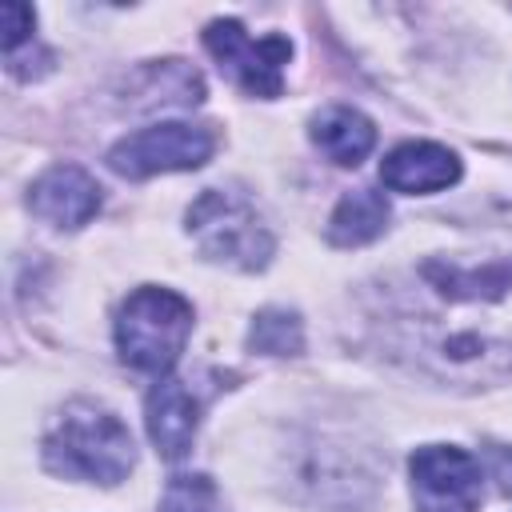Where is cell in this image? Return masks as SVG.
Returning <instances> with one entry per match:
<instances>
[{
    "label": "cell",
    "mask_w": 512,
    "mask_h": 512,
    "mask_svg": "<svg viewBox=\"0 0 512 512\" xmlns=\"http://www.w3.org/2000/svg\"><path fill=\"white\" fill-rule=\"evenodd\" d=\"M44 460L56 476L116 484L128 476V468L136 460V444H132V432L112 412H100L92 404H76L48 432Z\"/></svg>",
    "instance_id": "1"
},
{
    "label": "cell",
    "mask_w": 512,
    "mask_h": 512,
    "mask_svg": "<svg viewBox=\"0 0 512 512\" xmlns=\"http://www.w3.org/2000/svg\"><path fill=\"white\" fill-rule=\"evenodd\" d=\"M192 332V304L168 288H136L116 316V348L124 364L168 376Z\"/></svg>",
    "instance_id": "2"
},
{
    "label": "cell",
    "mask_w": 512,
    "mask_h": 512,
    "mask_svg": "<svg viewBox=\"0 0 512 512\" xmlns=\"http://www.w3.org/2000/svg\"><path fill=\"white\" fill-rule=\"evenodd\" d=\"M188 228H192L196 244L204 248V256L224 260L232 268L252 272V268H264L268 256H272V232L264 228L256 208L236 192L208 188L192 204Z\"/></svg>",
    "instance_id": "3"
},
{
    "label": "cell",
    "mask_w": 512,
    "mask_h": 512,
    "mask_svg": "<svg viewBox=\"0 0 512 512\" xmlns=\"http://www.w3.org/2000/svg\"><path fill=\"white\" fill-rule=\"evenodd\" d=\"M216 148V136L200 124H152L140 132H128L120 144H112L108 164L120 176L144 180L156 172H188L200 168Z\"/></svg>",
    "instance_id": "4"
},
{
    "label": "cell",
    "mask_w": 512,
    "mask_h": 512,
    "mask_svg": "<svg viewBox=\"0 0 512 512\" xmlns=\"http://www.w3.org/2000/svg\"><path fill=\"white\" fill-rule=\"evenodd\" d=\"M208 52L220 60V68L252 96H280L284 88V64L292 56V44L284 36H248L236 20H216L204 32Z\"/></svg>",
    "instance_id": "5"
},
{
    "label": "cell",
    "mask_w": 512,
    "mask_h": 512,
    "mask_svg": "<svg viewBox=\"0 0 512 512\" xmlns=\"http://www.w3.org/2000/svg\"><path fill=\"white\" fill-rule=\"evenodd\" d=\"M412 496L416 512H476L480 504V464L464 448L428 444L412 452Z\"/></svg>",
    "instance_id": "6"
},
{
    "label": "cell",
    "mask_w": 512,
    "mask_h": 512,
    "mask_svg": "<svg viewBox=\"0 0 512 512\" xmlns=\"http://www.w3.org/2000/svg\"><path fill=\"white\" fill-rule=\"evenodd\" d=\"M144 420H148V436L156 444V452L164 460H180L188 456L192 440H196V424H200V400L188 388V380L176 376H160L148 392L144 404Z\"/></svg>",
    "instance_id": "7"
},
{
    "label": "cell",
    "mask_w": 512,
    "mask_h": 512,
    "mask_svg": "<svg viewBox=\"0 0 512 512\" xmlns=\"http://www.w3.org/2000/svg\"><path fill=\"white\" fill-rule=\"evenodd\" d=\"M28 208L56 228H80L100 212V184L76 164H52L32 184Z\"/></svg>",
    "instance_id": "8"
},
{
    "label": "cell",
    "mask_w": 512,
    "mask_h": 512,
    "mask_svg": "<svg viewBox=\"0 0 512 512\" xmlns=\"http://www.w3.org/2000/svg\"><path fill=\"white\" fill-rule=\"evenodd\" d=\"M380 180L392 192H440L448 184L460 180V160L444 148V144H428V140H408L400 148H392L380 164Z\"/></svg>",
    "instance_id": "9"
},
{
    "label": "cell",
    "mask_w": 512,
    "mask_h": 512,
    "mask_svg": "<svg viewBox=\"0 0 512 512\" xmlns=\"http://www.w3.org/2000/svg\"><path fill=\"white\" fill-rule=\"evenodd\" d=\"M312 140L332 164H360L376 144V128L364 112L332 104L312 120Z\"/></svg>",
    "instance_id": "10"
},
{
    "label": "cell",
    "mask_w": 512,
    "mask_h": 512,
    "mask_svg": "<svg viewBox=\"0 0 512 512\" xmlns=\"http://www.w3.org/2000/svg\"><path fill=\"white\" fill-rule=\"evenodd\" d=\"M388 228V200L376 188H352L340 196L332 220H328V240L340 248H360L376 240Z\"/></svg>",
    "instance_id": "11"
},
{
    "label": "cell",
    "mask_w": 512,
    "mask_h": 512,
    "mask_svg": "<svg viewBox=\"0 0 512 512\" xmlns=\"http://www.w3.org/2000/svg\"><path fill=\"white\" fill-rule=\"evenodd\" d=\"M248 344H252L256 352H264V356H292V352H300L304 332H300V320H296L292 312L268 308V312L256 316V324H252V332H248Z\"/></svg>",
    "instance_id": "12"
},
{
    "label": "cell",
    "mask_w": 512,
    "mask_h": 512,
    "mask_svg": "<svg viewBox=\"0 0 512 512\" xmlns=\"http://www.w3.org/2000/svg\"><path fill=\"white\" fill-rule=\"evenodd\" d=\"M216 488L204 476H176L160 500V512H212Z\"/></svg>",
    "instance_id": "13"
},
{
    "label": "cell",
    "mask_w": 512,
    "mask_h": 512,
    "mask_svg": "<svg viewBox=\"0 0 512 512\" xmlns=\"http://www.w3.org/2000/svg\"><path fill=\"white\" fill-rule=\"evenodd\" d=\"M0 16H4V52H8V56H16V48L32 36L36 16H32V8H28V4H16V0H8V4L0 8Z\"/></svg>",
    "instance_id": "14"
},
{
    "label": "cell",
    "mask_w": 512,
    "mask_h": 512,
    "mask_svg": "<svg viewBox=\"0 0 512 512\" xmlns=\"http://www.w3.org/2000/svg\"><path fill=\"white\" fill-rule=\"evenodd\" d=\"M488 472H492V480L500 484V492L512 496V448L492 444V448H488Z\"/></svg>",
    "instance_id": "15"
}]
</instances>
